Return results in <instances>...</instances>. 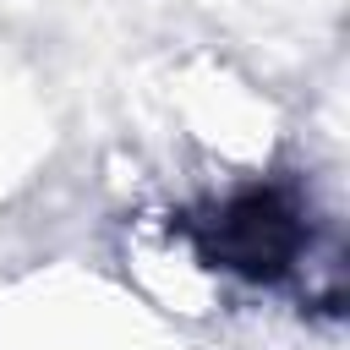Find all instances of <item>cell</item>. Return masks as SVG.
Masks as SVG:
<instances>
[{"label": "cell", "instance_id": "cell-1", "mask_svg": "<svg viewBox=\"0 0 350 350\" xmlns=\"http://www.w3.org/2000/svg\"><path fill=\"white\" fill-rule=\"evenodd\" d=\"M301 252V219L279 191H241L213 219V257L241 273H279Z\"/></svg>", "mask_w": 350, "mask_h": 350}]
</instances>
